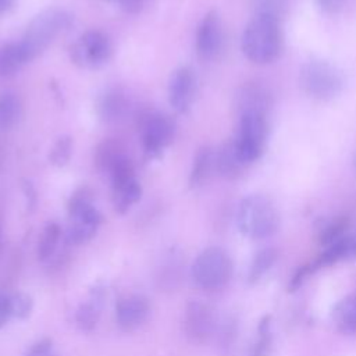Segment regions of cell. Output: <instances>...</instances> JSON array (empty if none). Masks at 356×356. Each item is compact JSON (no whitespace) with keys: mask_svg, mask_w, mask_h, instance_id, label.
<instances>
[{"mask_svg":"<svg viewBox=\"0 0 356 356\" xmlns=\"http://www.w3.org/2000/svg\"><path fill=\"white\" fill-rule=\"evenodd\" d=\"M241 47L243 54L256 64H268L277 60L284 47L280 19L254 14L243 29Z\"/></svg>","mask_w":356,"mask_h":356,"instance_id":"obj_1","label":"cell"},{"mask_svg":"<svg viewBox=\"0 0 356 356\" xmlns=\"http://www.w3.org/2000/svg\"><path fill=\"white\" fill-rule=\"evenodd\" d=\"M72 24L68 11L57 7L46 8L39 13L26 26L22 40L19 42L28 61L38 57L46 47Z\"/></svg>","mask_w":356,"mask_h":356,"instance_id":"obj_2","label":"cell"},{"mask_svg":"<svg viewBox=\"0 0 356 356\" xmlns=\"http://www.w3.org/2000/svg\"><path fill=\"white\" fill-rule=\"evenodd\" d=\"M236 224L245 236L263 239L278 229L280 214L275 204L268 197L250 195L239 203Z\"/></svg>","mask_w":356,"mask_h":356,"instance_id":"obj_3","label":"cell"},{"mask_svg":"<svg viewBox=\"0 0 356 356\" xmlns=\"http://www.w3.org/2000/svg\"><path fill=\"white\" fill-rule=\"evenodd\" d=\"M70 224L65 232L68 245H82L89 242L97 232L103 217L93 206V196L89 188L75 191L67 203Z\"/></svg>","mask_w":356,"mask_h":356,"instance_id":"obj_4","label":"cell"},{"mask_svg":"<svg viewBox=\"0 0 356 356\" xmlns=\"http://www.w3.org/2000/svg\"><path fill=\"white\" fill-rule=\"evenodd\" d=\"M299 85L312 99L330 100L341 93L343 88V75L328 61L310 60L300 68Z\"/></svg>","mask_w":356,"mask_h":356,"instance_id":"obj_5","label":"cell"},{"mask_svg":"<svg viewBox=\"0 0 356 356\" xmlns=\"http://www.w3.org/2000/svg\"><path fill=\"white\" fill-rule=\"evenodd\" d=\"M232 260L229 254L217 246L203 249L192 263L191 275L193 282L207 291L222 288L232 275Z\"/></svg>","mask_w":356,"mask_h":356,"instance_id":"obj_6","label":"cell"},{"mask_svg":"<svg viewBox=\"0 0 356 356\" xmlns=\"http://www.w3.org/2000/svg\"><path fill=\"white\" fill-rule=\"evenodd\" d=\"M267 115L260 113L239 114L238 134L234 140L241 157L248 165L261 156L267 139Z\"/></svg>","mask_w":356,"mask_h":356,"instance_id":"obj_7","label":"cell"},{"mask_svg":"<svg viewBox=\"0 0 356 356\" xmlns=\"http://www.w3.org/2000/svg\"><path fill=\"white\" fill-rule=\"evenodd\" d=\"M113 46L107 35L100 31H88L82 33L70 47L71 61L81 68H99L108 61Z\"/></svg>","mask_w":356,"mask_h":356,"instance_id":"obj_8","label":"cell"},{"mask_svg":"<svg viewBox=\"0 0 356 356\" xmlns=\"http://www.w3.org/2000/svg\"><path fill=\"white\" fill-rule=\"evenodd\" d=\"M182 328L191 342L199 345L206 343L217 334V314L209 303L191 300L186 303L184 310Z\"/></svg>","mask_w":356,"mask_h":356,"instance_id":"obj_9","label":"cell"},{"mask_svg":"<svg viewBox=\"0 0 356 356\" xmlns=\"http://www.w3.org/2000/svg\"><path fill=\"white\" fill-rule=\"evenodd\" d=\"M174 138V122L163 114H146L142 121V142L149 159L159 157Z\"/></svg>","mask_w":356,"mask_h":356,"instance_id":"obj_10","label":"cell"},{"mask_svg":"<svg viewBox=\"0 0 356 356\" xmlns=\"http://www.w3.org/2000/svg\"><path fill=\"white\" fill-rule=\"evenodd\" d=\"M196 95V75L189 67L177 68L168 81V102L171 107L185 114L192 107Z\"/></svg>","mask_w":356,"mask_h":356,"instance_id":"obj_11","label":"cell"},{"mask_svg":"<svg viewBox=\"0 0 356 356\" xmlns=\"http://www.w3.org/2000/svg\"><path fill=\"white\" fill-rule=\"evenodd\" d=\"M150 314L149 299L139 293L121 298L115 305V321L124 332H134L140 328Z\"/></svg>","mask_w":356,"mask_h":356,"instance_id":"obj_12","label":"cell"},{"mask_svg":"<svg viewBox=\"0 0 356 356\" xmlns=\"http://www.w3.org/2000/svg\"><path fill=\"white\" fill-rule=\"evenodd\" d=\"M222 44L221 21L217 11H209L196 32V51L203 60L214 58Z\"/></svg>","mask_w":356,"mask_h":356,"instance_id":"obj_13","label":"cell"},{"mask_svg":"<svg viewBox=\"0 0 356 356\" xmlns=\"http://www.w3.org/2000/svg\"><path fill=\"white\" fill-rule=\"evenodd\" d=\"M106 298V289L103 285H95L86 299L78 306L75 312V323L81 331L90 332L96 328Z\"/></svg>","mask_w":356,"mask_h":356,"instance_id":"obj_14","label":"cell"},{"mask_svg":"<svg viewBox=\"0 0 356 356\" xmlns=\"http://www.w3.org/2000/svg\"><path fill=\"white\" fill-rule=\"evenodd\" d=\"M271 95L268 89L257 82L246 83L241 88L236 96V106L239 114L243 113H260L267 115L271 107Z\"/></svg>","mask_w":356,"mask_h":356,"instance_id":"obj_15","label":"cell"},{"mask_svg":"<svg viewBox=\"0 0 356 356\" xmlns=\"http://www.w3.org/2000/svg\"><path fill=\"white\" fill-rule=\"evenodd\" d=\"M246 167L248 164L241 157L234 139L227 140L216 152V171L221 177L227 179H236L245 172Z\"/></svg>","mask_w":356,"mask_h":356,"instance_id":"obj_16","label":"cell"},{"mask_svg":"<svg viewBox=\"0 0 356 356\" xmlns=\"http://www.w3.org/2000/svg\"><path fill=\"white\" fill-rule=\"evenodd\" d=\"M216 171V150L210 146H203L197 150L192 170L189 174V186L197 188L203 185Z\"/></svg>","mask_w":356,"mask_h":356,"instance_id":"obj_17","label":"cell"},{"mask_svg":"<svg viewBox=\"0 0 356 356\" xmlns=\"http://www.w3.org/2000/svg\"><path fill=\"white\" fill-rule=\"evenodd\" d=\"M335 328L343 334L356 332V295H348L338 300L331 312Z\"/></svg>","mask_w":356,"mask_h":356,"instance_id":"obj_18","label":"cell"},{"mask_svg":"<svg viewBox=\"0 0 356 356\" xmlns=\"http://www.w3.org/2000/svg\"><path fill=\"white\" fill-rule=\"evenodd\" d=\"M140 196L142 188L136 178L113 184V204L114 210L120 214H125L140 199Z\"/></svg>","mask_w":356,"mask_h":356,"instance_id":"obj_19","label":"cell"},{"mask_svg":"<svg viewBox=\"0 0 356 356\" xmlns=\"http://www.w3.org/2000/svg\"><path fill=\"white\" fill-rule=\"evenodd\" d=\"M25 63L28 58L19 42H10L0 47V76L15 74Z\"/></svg>","mask_w":356,"mask_h":356,"instance_id":"obj_20","label":"cell"},{"mask_svg":"<svg viewBox=\"0 0 356 356\" xmlns=\"http://www.w3.org/2000/svg\"><path fill=\"white\" fill-rule=\"evenodd\" d=\"M96 108H97L99 117L103 121H106V122L117 121L118 118H121L124 115V113L127 110V100H125L124 95L117 90L107 92L99 99Z\"/></svg>","mask_w":356,"mask_h":356,"instance_id":"obj_21","label":"cell"},{"mask_svg":"<svg viewBox=\"0 0 356 356\" xmlns=\"http://www.w3.org/2000/svg\"><path fill=\"white\" fill-rule=\"evenodd\" d=\"M60 236H61V228L57 222H47L44 225L36 246V254L40 261H46L54 254Z\"/></svg>","mask_w":356,"mask_h":356,"instance_id":"obj_22","label":"cell"},{"mask_svg":"<svg viewBox=\"0 0 356 356\" xmlns=\"http://www.w3.org/2000/svg\"><path fill=\"white\" fill-rule=\"evenodd\" d=\"M21 115V103L13 93L0 96V132L13 128Z\"/></svg>","mask_w":356,"mask_h":356,"instance_id":"obj_23","label":"cell"},{"mask_svg":"<svg viewBox=\"0 0 356 356\" xmlns=\"http://www.w3.org/2000/svg\"><path fill=\"white\" fill-rule=\"evenodd\" d=\"M124 157V153L120 147V145L114 140H106L96 149L95 154V163L99 170L110 172L111 168L115 165V163Z\"/></svg>","mask_w":356,"mask_h":356,"instance_id":"obj_24","label":"cell"},{"mask_svg":"<svg viewBox=\"0 0 356 356\" xmlns=\"http://www.w3.org/2000/svg\"><path fill=\"white\" fill-rule=\"evenodd\" d=\"M277 260V252L273 248H266L259 250L249 267V273H248V281L250 284L257 282L270 268L271 266L275 263Z\"/></svg>","mask_w":356,"mask_h":356,"instance_id":"obj_25","label":"cell"},{"mask_svg":"<svg viewBox=\"0 0 356 356\" xmlns=\"http://www.w3.org/2000/svg\"><path fill=\"white\" fill-rule=\"evenodd\" d=\"M273 346V335H271V318L270 316H264L257 327V338L252 346L249 356H270Z\"/></svg>","mask_w":356,"mask_h":356,"instance_id":"obj_26","label":"cell"},{"mask_svg":"<svg viewBox=\"0 0 356 356\" xmlns=\"http://www.w3.org/2000/svg\"><path fill=\"white\" fill-rule=\"evenodd\" d=\"M11 317L18 320H25L31 316L33 310V299L31 295L25 292H14L8 293Z\"/></svg>","mask_w":356,"mask_h":356,"instance_id":"obj_27","label":"cell"},{"mask_svg":"<svg viewBox=\"0 0 356 356\" xmlns=\"http://www.w3.org/2000/svg\"><path fill=\"white\" fill-rule=\"evenodd\" d=\"M72 154V139L70 136H61L57 139L49 153V161L56 167L65 165Z\"/></svg>","mask_w":356,"mask_h":356,"instance_id":"obj_28","label":"cell"},{"mask_svg":"<svg viewBox=\"0 0 356 356\" xmlns=\"http://www.w3.org/2000/svg\"><path fill=\"white\" fill-rule=\"evenodd\" d=\"M346 228H348V218L345 217L331 221L324 227V229H321L320 242L330 246L331 243L337 242L343 236V232L346 231Z\"/></svg>","mask_w":356,"mask_h":356,"instance_id":"obj_29","label":"cell"},{"mask_svg":"<svg viewBox=\"0 0 356 356\" xmlns=\"http://www.w3.org/2000/svg\"><path fill=\"white\" fill-rule=\"evenodd\" d=\"M254 14L270 15L280 19L281 14L285 10V0H250Z\"/></svg>","mask_w":356,"mask_h":356,"instance_id":"obj_30","label":"cell"},{"mask_svg":"<svg viewBox=\"0 0 356 356\" xmlns=\"http://www.w3.org/2000/svg\"><path fill=\"white\" fill-rule=\"evenodd\" d=\"M24 356H57L53 353V341L50 338H42L36 341L31 348L26 350Z\"/></svg>","mask_w":356,"mask_h":356,"instance_id":"obj_31","label":"cell"},{"mask_svg":"<svg viewBox=\"0 0 356 356\" xmlns=\"http://www.w3.org/2000/svg\"><path fill=\"white\" fill-rule=\"evenodd\" d=\"M11 317L10 310V302H8V293L0 292V328H3Z\"/></svg>","mask_w":356,"mask_h":356,"instance_id":"obj_32","label":"cell"},{"mask_svg":"<svg viewBox=\"0 0 356 356\" xmlns=\"http://www.w3.org/2000/svg\"><path fill=\"white\" fill-rule=\"evenodd\" d=\"M120 7L128 14H138L146 4V0H117Z\"/></svg>","mask_w":356,"mask_h":356,"instance_id":"obj_33","label":"cell"},{"mask_svg":"<svg viewBox=\"0 0 356 356\" xmlns=\"http://www.w3.org/2000/svg\"><path fill=\"white\" fill-rule=\"evenodd\" d=\"M22 189H24V193H25V196H26V204H28V207H29V209H33V207H35V203H36V195H35L33 186H32L29 182L24 181Z\"/></svg>","mask_w":356,"mask_h":356,"instance_id":"obj_34","label":"cell"},{"mask_svg":"<svg viewBox=\"0 0 356 356\" xmlns=\"http://www.w3.org/2000/svg\"><path fill=\"white\" fill-rule=\"evenodd\" d=\"M343 0H318V4L321 6L323 10H325L327 13H337L341 6H342Z\"/></svg>","mask_w":356,"mask_h":356,"instance_id":"obj_35","label":"cell"},{"mask_svg":"<svg viewBox=\"0 0 356 356\" xmlns=\"http://www.w3.org/2000/svg\"><path fill=\"white\" fill-rule=\"evenodd\" d=\"M15 0H0V13L10 10L14 6Z\"/></svg>","mask_w":356,"mask_h":356,"instance_id":"obj_36","label":"cell"},{"mask_svg":"<svg viewBox=\"0 0 356 356\" xmlns=\"http://www.w3.org/2000/svg\"><path fill=\"white\" fill-rule=\"evenodd\" d=\"M0 250H1V228H0Z\"/></svg>","mask_w":356,"mask_h":356,"instance_id":"obj_37","label":"cell"},{"mask_svg":"<svg viewBox=\"0 0 356 356\" xmlns=\"http://www.w3.org/2000/svg\"><path fill=\"white\" fill-rule=\"evenodd\" d=\"M107 1H111V0H107Z\"/></svg>","mask_w":356,"mask_h":356,"instance_id":"obj_38","label":"cell"}]
</instances>
